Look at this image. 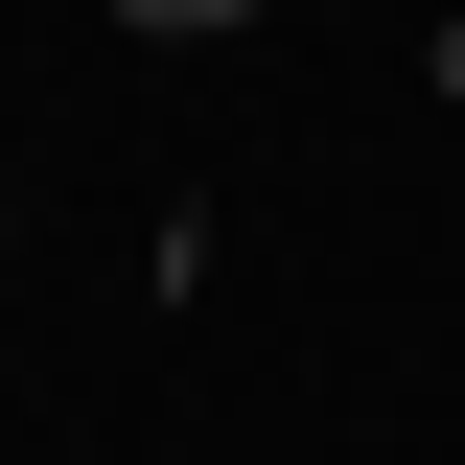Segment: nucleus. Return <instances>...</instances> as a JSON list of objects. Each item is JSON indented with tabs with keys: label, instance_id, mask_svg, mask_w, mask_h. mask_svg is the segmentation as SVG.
<instances>
[{
	"label": "nucleus",
	"instance_id": "f257e3e1",
	"mask_svg": "<svg viewBox=\"0 0 465 465\" xmlns=\"http://www.w3.org/2000/svg\"><path fill=\"white\" fill-rule=\"evenodd\" d=\"M116 24H140V47H232L256 0H116Z\"/></svg>",
	"mask_w": 465,
	"mask_h": 465
},
{
	"label": "nucleus",
	"instance_id": "f03ea898",
	"mask_svg": "<svg viewBox=\"0 0 465 465\" xmlns=\"http://www.w3.org/2000/svg\"><path fill=\"white\" fill-rule=\"evenodd\" d=\"M419 70H442V94H465V24H442V47H419Z\"/></svg>",
	"mask_w": 465,
	"mask_h": 465
}]
</instances>
